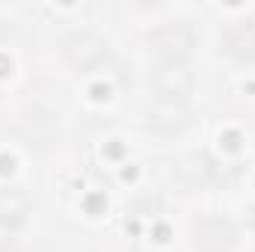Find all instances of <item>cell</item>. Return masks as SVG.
<instances>
[{
  "mask_svg": "<svg viewBox=\"0 0 255 252\" xmlns=\"http://www.w3.org/2000/svg\"><path fill=\"white\" fill-rule=\"evenodd\" d=\"M148 48L160 57V63H184V57L193 48V30L190 24L175 21V24H163L148 36Z\"/></svg>",
  "mask_w": 255,
  "mask_h": 252,
  "instance_id": "6da1fadb",
  "label": "cell"
},
{
  "mask_svg": "<svg viewBox=\"0 0 255 252\" xmlns=\"http://www.w3.org/2000/svg\"><path fill=\"white\" fill-rule=\"evenodd\" d=\"M190 119V107L184 98H154L148 104V125L154 130H178V127L187 125Z\"/></svg>",
  "mask_w": 255,
  "mask_h": 252,
  "instance_id": "7a4b0ae2",
  "label": "cell"
},
{
  "mask_svg": "<svg viewBox=\"0 0 255 252\" xmlns=\"http://www.w3.org/2000/svg\"><path fill=\"white\" fill-rule=\"evenodd\" d=\"M104 54H107V48H104V42H101L95 33H74V36L65 42V57H68V63L74 65V68H80V71L98 65L104 60Z\"/></svg>",
  "mask_w": 255,
  "mask_h": 252,
  "instance_id": "3957f363",
  "label": "cell"
},
{
  "mask_svg": "<svg viewBox=\"0 0 255 252\" xmlns=\"http://www.w3.org/2000/svg\"><path fill=\"white\" fill-rule=\"evenodd\" d=\"M154 86L166 98H184L193 89V71L184 63H160L154 71Z\"/></svg>",
  "mask_w": 255,
  "mask_h": 252,
  "instance_id": "277c9868",
  "label": "cell"
},
{
  "mask_svg": "<svg viewBox=\"0 0 255 252\" xmlns=\"http://www.w3.org/2000/svg\"><path fill=\"white\" fill-rule=\"evenodd\" d=\"M30 211V196L24 190H0V223H18Z\"/></svg>",
  "mask_w": 255,
  "mask_h": 252,
  "instance_id": "5b68a950",
  "label": "cell"
},
{
  "mask_svg": "<svg viewBox=\"0 0 255 252\" xmlns=\"http://www.w3.org/2000/svg\"><path fill=\"white\" fill-rule=\"evenodd\" d=\"M229 51H232L235 57H241V60H255V27L253 24L241 27V30L232 36Z\"/></svg>",
  "mask_w": 255,
  "mask_h": 252,
  "instance_id": "8992f818",
  "label": "cell"
},
{
  "mask_svg": "<svg viewBox=\"0 0 255 252\" xmlns=\"http://www.w3.org/2000/svg\"><path fill=\"white\" fill-rule=\"evenodd\" d=\"M12 244V226L9 223H0V250H6Z\"/></svg>",
  "mask_w": 255,
  "mask_h": 252,
  "instance_id": "52a82bcc",
  "label": "cell"
}]
</instances>
